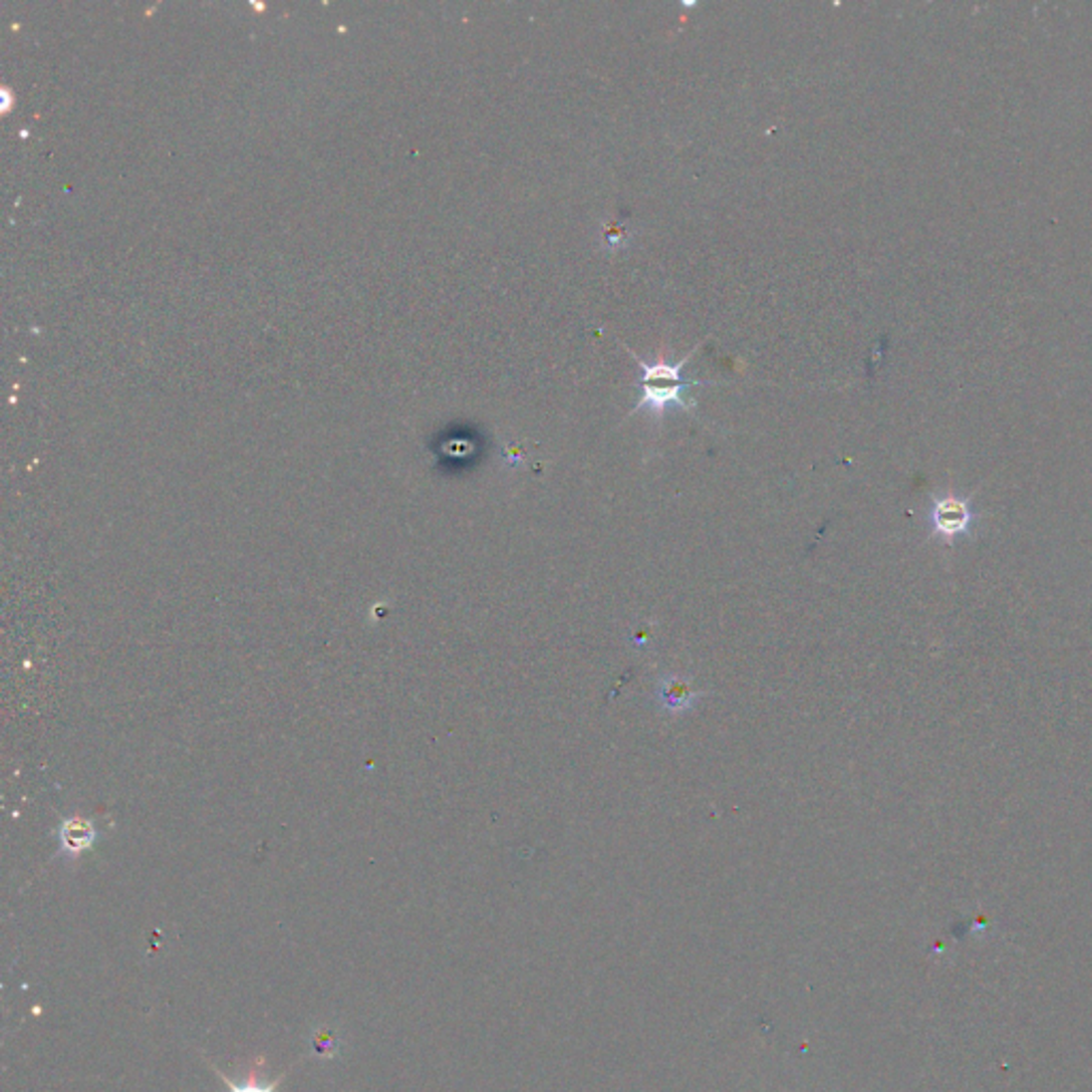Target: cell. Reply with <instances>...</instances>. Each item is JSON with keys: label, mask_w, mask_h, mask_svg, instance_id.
Wrapping results in <instances>:
<instances>
[{"label": "cell", "mask_w": 1092, "mask_h": 1092, "mask_svg": "<svg viewBox=\"0 0 1092 1092\" xmlns=\"http://www.w3.org/2000/svg\"><path fill=\"white\" fill-rule=\"evenodd\" d=\"M970 521H973V514H970L968 504L956 495L937 499L933 506V525L937 529V534H942L946 538L964 534Z\"/></svg>", "instance_id": "2"}, {"label": "cell", "mask_w": 1092, "mask_h": 1092, "mask_svg": "<svg viewBox=\"0 0 1092 1092\" xmlns=\"http://www.w3.org/2000/svg\"><path fill=\"white\" fill-rule=\"evenodd\" d=\"M58 841H60V854L67 856L69 860H75L95 845L97 828L86 817H71V819H65L63 826H60Z\"/></svg>", "instance_id": "3"}, {"label": "cell", "mask_w": 1092, "mask_h": 1092, "mask_svg": "<svg viewBox=\"0 0 1092 1092\" xmlns=\"http://www.w3.org/2000/svg\"><path fill=\"white\" fill-rule=\"evenodd\" d=\"M691 355L693 351H689L685 359H681L677 363L660 361V363H654V366H649V363L636 357V361H639V366L643 370V376L639 383L641 398L634 406V412H639V410H649L651 414L660 418L671 406H677L685 410V412H691V410L695 408V402L685 398V391L697 385H704L700 381H682V368H685V363L691 359Z\"/></svg>", "instance_id": "1"}, {"label": "cell", "mask_w": 1092, "mask_h": 1092, "mask_svg": "<svg viewBox=\"0 0 1092 1092\" xmlns=\"http://www.w3.org/2000/svg\"><path fill=\"white\" fill-rule=\"evenodd\" d=\"M312 1050L321 1060L336 1058L342 1050V1043H340V1037L336 1035V1030H331L329 1026L316 1028L312 1033Z\"/></svg>", "instance_id": "6"}, {"label": "cell", "mask_w": 1092, "mask_h": 1092, "mask_svg": "<svg viewBox=\"0 0 1092 1092\" xmlns=\"http://www.w3.org/2000/svg\"><path fill=\"white\" fill-rule=\"evenodd\" d=\"M211 1069H214V1071L218 1073V1078H220L226 1086H229V1092H276L278 1084L282 1082V1078H280V1080H276V1082H267V1084H265V1082L261 1080V1067H256V1065L248 1071V1075H246V1080H244V1082H233V1080H229V1078H226V1075H224L222 1071H218L214 1065H211Z\"/></svg>", "instance_id": "5"}, {"label": "cell", "mask_w": 1092, "mask_h": 1092, "mask_svg": "<svg viewBox=\"0 0 1092 1092\" xmlns=\"http://www.w3.org/2000/svg\"><path fill=\"white\" fill-rule=\"evenodd\" d=\"M660 695H662V702L664 706L669 708L671 712H682V710H689L695 706V702L700 700V693H695L687 687L685 681L681 679H675V677H664L662 682H660Z\"/></svg>", "instance_id": "4"}]
</instances>
